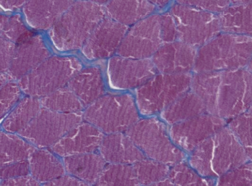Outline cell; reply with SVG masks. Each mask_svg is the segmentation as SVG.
<instances>
[{"mask_svg":"<svg viewBox=\"0 0 252 186\" xmlns=\"http://www.w3.org/2000/svg\"><path fill=\"white\" fill-rule=\"evenodd\" d=\"M106 16L102 5L87 0L74 1L50 28L51 40L60 51L82 48L95 27Z\"/></svg>","mask_w":252,"mask_h":186,"instance_id":"obj_1","label":"cell"},{"mask_svg":"<svg viewBox=\"0 0 252 186\" xmlns=\"http://www.w3.org/2000/svg\"><path fill=\"white\" fill-rule=\"evenodd\" d=\"M251 36L218 34L197 51L193 70L196 73L244 68L251 64Z\"/></svg>","mask_w":252,"mask_h":186,"instance_id":"obj_2","label":"cell"},{"mask_svg":"<svg viewBox=\"0 0 252 186\" xmlns=\"http://www.w3.org/2000/svg\"><path fill=\"white\" fill-rule=\"evenodd\" d=\"M81 68L76 58L49 57L20 79L18 84L29 96L42 97L64 87Z\"/></svg>","mask_w":252,"mask_h":186,"instance_id":"obj_3","label":"cell"},{"mask_svg":"<svg viewBox=\"0 0 252 186\" xmlns=\"http://www.w3.org/2000/svg\"><path fill=\"white\" fill-rule=\"evenodd\" d=\"M87 107L83 118L107 134L126 132L138 118L134 99L128 94L103 95Z\"/></svg>","mask_w":252,"mask_h":186,"instance_id":"obj_4","label":"cell"},{"mask_svg":"<svg viewBox=\"0 0 252 186\" xmlns=\"http://www.w3.org/2000/svg\"><path fill=\"white\" fill-rule=\"evenodd\" d=\"M178 39L194 47H201L219 34L218 16L214 13L178 3L170 11Z\"/></svg>","mask_w":252,"mask_h":186,"instance_id":"obj_5","label":"cell"},{"mask_svg":"<svg viewBox=\"0 0 252 186\" xmlns=\"http://www.w3.org/2000/svg\"><path fill=\"white\" fill-rule=\"evenodd\" d=\"M81 111L62 113L40 108L36 116L18 133L39 148L52 146L74 127L82 122Z\"/></svg>","mask_w":252,"mask_h":186,"instance_id":"obj_6","label":"cell"},{"mask_svg":"<svg viewBox=\"0 0 252 186\" xmlns=\"http://www.w3.org/2000/svg\"><path fill=\"white\" fill-rule=\"evenodd\" d=\"M191 81L188 73L154 75L136 91V103L141 113L152 112L161 101H170L182 95Z\"/></svg>","mask_w":252,"mask_h":186,"instance_id":"obj_7","label":"cell"},{"mask_svg":"<svg viewBox=\"0 0 252 186\" xmlns=\"http://www.w3.org/2000/svg\"><path fill=\"white\" fill-rule=\"evenodd\" d=\"M160 15H149L135 23L126 32L117 52L128 58H148L163 44Z\"/></svg>","mask_w":252,"mask_h":186,"instance_id":"obj_8","label":"cell"},{"mask_svg":"<svg viewBox=\"0 0 252 186\" xmlns=\"http://www.w3.org/2000/svg\"><path fill=\"white\" fill-rule=\"evenodd\" d=\"M156 71L149 58L113 57L108 61V81L112 88L117 90L138 87L155 75Z\"/></svg>","mask_w":252,"mask_h":186,"instance_id":"obj_9","label":"cell"},{"mask_svg":"<svg viewBox=\"0 0 252 186\" xmlns=\"http://www.w3.org/2000/svg\"><path fill=\"white\" fill-rule=\"evenodd\" d=\"M127 30V26L105 17L84 43L83 54L90 60L111 56L117 51Z\"/></svg>","mask_w":252,"mask_h":186,"instance_id":"obj_10","label":"cell"},{"mask_svg":"<svg viewBox=\"0 0 252 186\" xmlns=\"http://www.w3.org/2000/svg\"><path fill=\"white\" fill-rule=\"evenodd\" d=\"M196 54L195 47L176 40L163 44L152 56V61L161 73H186L193 69Z\"/></svg>","mask_w":252,"mask_h":186,"instance_id":"obj_11","label":"cell"},{"mask_svg":"<svg viewBox=\"0 0 252 186\" xmlns=\"http://www.w3.org/2000/svg\"><path fill=\"white\" fill-rule=\"evenodd\" d=\"M104 134L88 122H81L51 146L57 155L68 156L94 152L99 148Z\"/></svg>","mask_w":252,"mask_h":186,"instance_id":"obj_12","label":"cell"},{"mask_svg":"<svg viewBox=\"0 0 252 186\" xmlns=\"http://www.w3.org/2000/svg\"><path fill=\"white\" fill-rule=\"evenodd\" d=\"M49 52L39 35L19 43L13 54L6 75L8 80H19L49 57Z\"/></svg>","mask_w":252,"mask_h":186,"instance_id":"obj_13","label":"cell"},{"mask_svg":"<svg viewBox=\"0 0 252 186\" xmlns=\"http://www.w3.org/2000/svg\"><path fill=\"white\" fill-rule=\"evenodd\" d=\"M75 0H28L23 11L28 25L36 29L51 28Z\"/></svg>","mask_w":252,"mask_h":186,"instance_id":"obj_14","label":"cell"},{"mask_svg":"<svg viewBox=\"0 0 252 186\" xmlns=\"http://www.w3.org/2000/svg\"><path fill=\"white\" fill-rule=\"evenodd\" d=\"M98 149L101 156L109 163L130 164L144 158L141 150L123 133L104 135Z\"/></svg>","mask_w":252,"mask_h":186,"instance_id":"obj_15","label":"cell"},{"mask_svg":"<svg viewBox=\"0 0 252 186\" xmlns=\"http://www.w3.org/2000/svg\"><path fill=\"white\" fill-rule=\"evenodd\" d=\"M67 87L88 106L104 93V86L100 70L94 67L80 70L67 83Z\"/></svg>","mask_w":252,"mask_h":186,"instance_id":"obj_16","label":"cell"},{"mask_svg":"<svg viewBox=\"0 0 252 186\" xmlns=\"http://www.w3.org/2000/svg\"><path fill=\"white\" fill-rule=\"evenodd\" d=\"M105 162L100 154L94 152L68 156L63 159L65 170L88 185L95 184Z\"/></svg>","mask_w":252,"mask_h":186,"instance_id":"obj_17","label":"cell"},{"mask_svg":"<svg viewBox=\"0 0 252 186\" xmlns=\"http://www.w3.org/2000/svg\"><path fill=\"white\" fill-rule=\"evenodd\" d=\"M155 8L147 0H110L105 7L109 18L126 26L150 15Z\"/></svg>","mask_w":252,"mask_h":186,"instance_id":"obj_18","label":"cell"},{"mask_svg":"<svg viewBox=\"0 0 252 186\" xmlns=\"http://www.w3.org/2000/svg\"><path fill=\"white\" fill-rule=\"evenodd\" d=\"M252 4H232L218 16L220 29L224 33L251 36Z\"/></svg>","mask_w":252,"mask_h":186,"instance_id":"obj_19","label":"cell"},{"mask_svg":"<svg viewBox=\"0 0 252 186\" xmlns=\"http://www.w3.org/2000/svg\"><path fill=\"white\" fill-rule=\"evenodd\" d=\"M30 172L39 183H46L64 174L63 163L50 151L35 150L29 160Z\"/></svg>","mask_w":252,"mask_h":186,"instance_id":"obj_20","label":"cell"},{"mask_svg":"<svg viewBox=\"0 0 252 186\" xmlns=\"http://www.w3.org/2000/svg\"><path fill=\"white\" fill-rule=\"evenodd\" d=\"M40 106L37 98L29 96L22 99L4 120L3 129L9 133H19L36 116Z\"/></svg>","mask_w":252,"mask_h":186,"instance_id":"obj_21","label":"cell"},{"mask_svg":"<svg viewBox=\"0 0 252 186\" xmlns=\"http://www.w3.org/2000/svg\"><path fill=\"white\" fill-rule=\"evenodd\" d=\"M35 150L19 136L0 132V167L27 159Z\"/></svg>","mask_w":252,"mask_h":186,"instance_id":"obj_22","label":"cell"},{"mask_svg":"<svg viewBox=\"0 0 252 186\" xmlns=\"http://www.w3.org/2000/svg\"><path fill=\"white\" fill-rule=\"evenodd\" d=\"M139 184L132 166L113 163L105 165L95 183L99 186H130Z\"/></svg>","mask_w":252,"mask_h":186,"instance_id":"obj_23","label":"cell"},{"mask_svg":"<svg viewBox=\"0 0 252 186\" xmlns=\"http://www.w3.org/2000/svg\"><path fill=\"white\" fill-rule=\"evenodd\" d=\"M40 101L44 108L62 113L79 112L84 107L73 92L65 87L42 97Z\"/></svg>","mask_w":252,"mask_h":186,"instance_id":"obj_24","label":"cell"},{"mask_svg":"<svg viewBox=\"0 0 252 186\" xmlns=\"http://www.w3.org/2000/svg\"><path fill=\"white\" fill-rule=\"evenodd\" d=\"M33 35V34L26 27L20 16L18 14L8 17L0 32V36L14 43L18 44Z\"/></svg>","mask_w":252,"mask_h":186,"instance_id":"obj_25","label":"cell"},{"mask_svg":"<svg viewBox=\"0 0 252 186\" xmlns=\"http://www.w3.org/2000/svg\"><path fill=\"white\" fill-rule=\"evenodd\" d=\"M21 96V90L14 82H6L0 88V119L15 106Z\"/></svg>","mask_w":252,"mask_h":186,"instance_id":"obj_26","label":"cell"},{"mask_svg":"<svg viewBox=\"0 0 252 186\" xmlns=\"http://www.w3.org/2000/svg\"><path fill=\"white\" fill-rule=\"evenodd\" d=\"M178 3L212 13H220L229 5L228 0H176Z\"/></svg>","mask_w":252,"mask_h":186,"instance_id":"obj_27","label":"cell"},{"mask_svg":"<svg viewBox=\"0 0 252 186\" xmlns=\"http://www.w3.org/2000/svg\"><path fill=\"white\" fill-rule=\"evenodd\" d=\"M160 30L162 40L164 43L178 40L176 24L172 15L166 13L160 15Z\"/></svg>","mask_w":252,"mask_h":186,"instance_id":"obj_28","label":"cell"},{"mask_svg":"<svg viewBox=\"0 0 252 186\" xmlns=\"http://www.w3.org/2000/svg\"><path fill=\"white\" fill-rule=\"evenodd\" d=\"M29 172V161L25 159L0 167V179L5 180L27 175Z\"/></svg>","mask_w":252,"mask_h":186,"instance_id":"obj_29","label":"cell"},{"mask_svg":"<svg viewBox=\"0 0 252 186\" xmlns=\"http://www.w3.org/2000/svg\"><path fill=\"white\" fill-rule=\"evenodd\" d=\"M15 46V43L0 36V73L8 71Z\"/></svg>","mask_w":252,"mask_h":186,"instance_id":"obj_30","label":"cell"},{"mask_svg":"<svg viewBox=\"0 0 252 186\" xmlns=\"http://www.w3.org/2000/svg\"><path fill=\"white\" fill-rule=\"evenodd\" d=\"M45 186H84L88 185L79 179L69 175H62L48 182Z\"/></svg>","mask_w":252,"mask_h":186,"instance_id":"obj_31","label":"cell"},{"mask_svg":"<svg viewBox=\"0 0 252 186\" xmlns=\"http://www.w3.org/2000/svg\"><path fill=\"white\" fill-rule=\"evenodd\" d=\"M1 186H39V183L32 176L28 175L19 176L13 178L3 180L1 183Z\"/></svg>","mask_w":252,"mask_h":186,"instance_id":"obj_32","label":"cell"},{"mask_svg":"<svg viewBox=\"0 0 252 186\" xmlns=\"http://www.w3.org/2000/svg\"><path fill=\"white\" fill-rule=\"evenodd\" d=\"M28 0H0V7L5 11H13L21 7Z\"/></svg>","mask_w":252,"mask_h":186,"instance_id":"obj_33","label":"cell"},{"mask_svg":"<svg viewBox=\"0 0 252 186\" xmlns=\"http://www.w3.org/2000/svg\"><path fill=\"white\" fill-rule=\"evenodd\" d=\"M148 1L159 7H162L168 4L171 0H147Z\"/></svg>","mask_w":252,"mask_h":186,"instance_id":"obj_34","label":"cell"},{"mask_svg":"<svg viewBox=\"0 0 252 186\" xmlns=\"http://www.w3.org/2000/svg\"><path fill=\"white\" fill-rule=\"evenodd\" d=\"M232 4H247L251 3L252 0H228Z\"/></svg>","mask_w":252,"mask_h":186,"instance_id":"obj_35","label":"cell"},{"mask_svg":"<svg viewBox=\"0 0 252 186\" xmlns=\"http://www.w3.org/2000/svg\"><path fill=\"white\" fill-rule=\"evenodd\" d=\"M8 80L6 74L0 73V88Z\"/></svg>","mask_w":252,"mask_h":186,"instance_id":"obj_36","label":"cell"},{"mask_svg":"<svg viewBox=\"0 0 252 186\" xmlns=\"http://www.w3.org/2000/svg\"><path fill=\"white\" fill-rule=\"evenodd\" d=\"M8 17L0 14V32L1 31Z\"/></svg>","mask_w":252,"mask_h":186,"instance_id":"obj_37","label":"cell"},{"mask_svg":"<svg viewBox=\"0 0 252 186\" xmlns=\"http://www.w3.org/2000/svg\"><path fill=\"white\" fill-rule=\"evenodd\" d=\"M100 5L106 4L110 0H87Z\"/></svg>","mask_w":252,"mask_h":186,"instance_id":"obj_38","label":"cell"},{"mask_svg":"<svg viewBox=\"0 0 252 186\" xmlns=\"http://www.w3.org/2000/svg\"></svg>","mask_w":252,"mask_h":186,"instance_id":"obj_39","label":"cell"}]
</instances>
